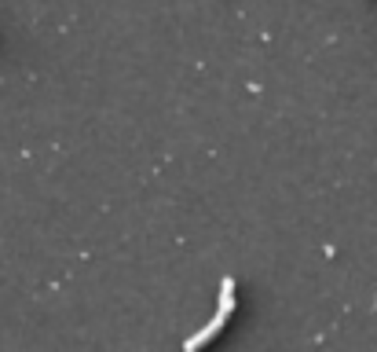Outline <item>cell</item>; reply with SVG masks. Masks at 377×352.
<instances>
[{"mask_svg":"<svg viewBox=\"0 0 377 352\" xmlns=\"http://www.w3.org/2000/svg\"><path fill=\"white\" fill-rule=\"evenodd\" d=\"M224 323H227V312H216V316H213L209 323H205V327H202L198 334H191L187 342H184V352H202V349L209 345L220 330H224Z\"/></svg>","mask_w":377,"mask_h":352,"instance_id":"obj_1","label":"cell"},{"mask_svg":"<svg viewBox=\"0 0 377 352\" xmlns=\"http://www.w3.org/2000/svg\"><path fill=\"white\" fill-rule=\"evenodd\" d=\"M220 312H235V279H224L220 283Z\"/></svg>","mask_w":377,"mask_h":352,"instance_id":"obj_2","label":"cell"}]
</instances>
